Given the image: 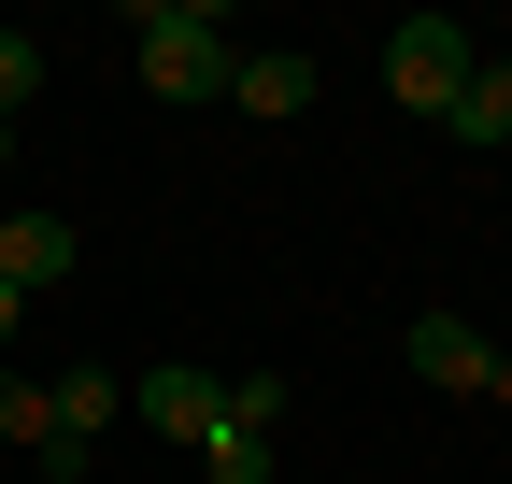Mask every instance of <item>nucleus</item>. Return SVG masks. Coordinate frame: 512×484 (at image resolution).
<instances>
[{
	"instance_id": "1",
	"label": "nucleus",
	"mask_w": 512,
	"mask_h": 484,
	"mask_svg": "<svg viewBox=\"0 0 512 484\" xmlns=\"http://www.w3.org/2000/svg\"><path fill=\"white\" fill-rule=\"evenodd\" d=\"M128 57H143L157 100H228L242 29H228V0H128Z\"/></svg>"
},
{
	"instance_id": "2",
	"label": "nucleus",
	"mask_w": 512,
	"mask_h": 484,
	"mask_svg": "<svg viewBox=\"0 0 512 484\" xmlns=\"http://www.w3.org/2000/svg\"><path fill=\"white\" fill-rule=\"evenodd\" d=\"M470 72H484V43L456 15H399V29H384V100H399V114H456Z\"/></svg>"
},
{
	"instance_id": "3",
	"label": "nucleus",
	"mask_w": 512,
	"mask_h": 484,
	"mask_svg": "<svg viewBox=\"0 0 512 484\" xmlns=\"http://www.w3.org/2000/svg\"><path fill=\"white\" fill-rule=\"evenodd\" d=\"M399 356H413L427 385H456V399H484V413H512V342H484L470 314H413V328H399Z\"/></svg>"
},
{
	"instance_id": "4",
	"label": "nucleus",
	"mask_w": 512,
	"mask_h": 484,
	"mask_svg": "<svg viewBox=\"0 0 512 484\" xmlns=\"http://www.w3.org/2000/svg\"><path fill=\"white\" fill-rule=\"evenodd\" d=\"M72 257H86V228H72V214H43V200H29V214H0V285H15V299H43Z\"/></svg>"
},
{
	"instance_id": "5",
	"label": "nucleus",
	"mask_w": 512,
	"mask_h": 484,
	"mask_svg": "<svg viewBox=\"0 0 512 484\" xmlns=\"http://www.w3.org/2000/svg\"><path fill=\"white\" fill-rule=\"evenodd\" d=\"M313 86H328V72H313L299 43H242V72H228V100L256 114V129H285V114H313Z\"/></svg>"
},
{
	"instance_id": "6",
	"label": "nucleus",
	"mask_w": 512,
	"mask_h": 484,
	"mask_svg": "<svg viewBox=\"0 0 512 484\" xmlns=\"http://www.w3.org/2000/svg\"><path fill=\"white\" fill-rule=\"evenodd\" d=\"M128 413H143L157 442H214V413H228V371H143V385H128Z\"/></svg>"
},
{
	"instance_id": "7",
	"label": "nucleus",
	"mask_w": 512,
	"mask_h": 484,
	"mask_svg": "<svg viewBox=\"0 0 512 484\" xmlns=\"http://www.w3.org/2000/svg\"><path fill=\"white\" fill-rule=\"evenodd\" d=\"M441 129H456L470 157H498V143H512V57H484V72L456 86V114H441Z\"/></svg>"
},
{
	"instance_id": "8",
	"label": "nucleus",
	"mask_w": 512,
	"mask_h": 484,
	"mask_svg": "<svg viewBox=\"0 0 512 484\" xmlns=\"http://www.w3.org/2000/svg\"><path fill=\"white\" fill-rule=\"evenodd\" d=\"M128 413V371H57V442H100Z\"/></svg>"
},
{
	"instance_id": "9",
	"label": "nucleus",
	"mask_w": 512,
	"mask_h": 484,
	"mask_svg": "<svg viewBox=\"0 0 512 484\" xmlns=\"http://www.w3.org/2000/svg\"><path fill=\"white\" fill-rule=\"evenodd\" d=\"M0 442H29V456L57 442V385H29L15 356H0Z\"/></svg>"
},
{
	"instance_id": "10",
	"label": "nucleus",
	"mask_w": 512,
	"mask_h": 484,
	"mask_svg": "<svg viewBox=\"0 0 512 484\" xmlns=\"http://www.w3.org/2000/svg\"><path fill=\"white\" fill-rule=\"evenodd\" d=\"M200 470H214V484H271V428H242V413H214Z\"/></svg>"
},
{
	"instance_id": "11",
	"label": "nucleus",
	"mask_w": 512,
	"mask_h": 484,
	"mask_svg": "<svg viewBox=\"0 0 512 484\" xmlns=\"http://www.w3.org/2000/svg\"><path fill=\"white\" fill-rule=\"evenodd\" d=\"M29 86H43V43H29V29H0V114H29Z\"/></svg>"
},
{
	"instance_id": "12",
	"label": "nucleus",
	"mask_w": 512,
	"mask_h": 484,
	"mask_svg": "<svg viewBox=\"0 0 512 484\" xmlns=\"http://www.w3.org/2000/svg\"><path fill=\"white\" fill-rule=\"evenodd\" d=\"M15 314H29V299H15V285H0V342H15Z\"/></svg>"
},
{
	"instance_id": "13",
	"label": "nucleus",
	"mask_w": 512,
	"mask_h": 484,
	"mask_svg": "<svg viewBox=\"0 0 512 484\" xmlns=\"http://www.w3.org/2000/svg\"><path fill=\"white\" fill-rule=\"evenodd\" d=\"M0 171H15V114H0Z\"/></svg>"
}]
</instances>
